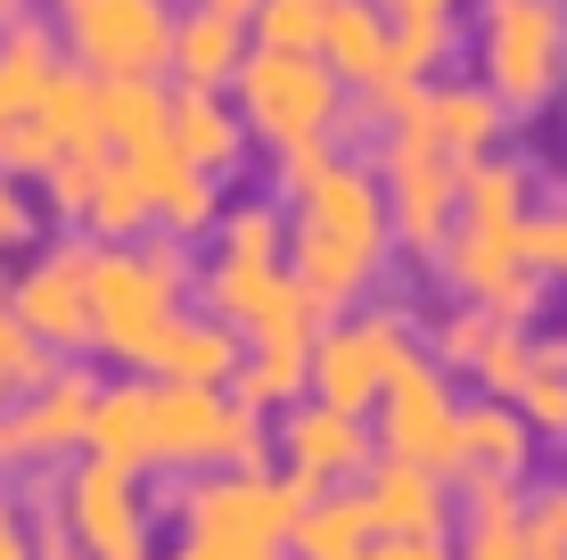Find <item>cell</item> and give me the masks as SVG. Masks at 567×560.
<instances>
[{"instance_id":"obj_27","label":"cell","mask_w":567,"mask_h":560,"mask_svg":"<svg viewBox=\"0 0 567 560\" xmlns=\"http://www.w3.org/2000/svg\"><path fill=\"white\" fill-rule=\"evenodd\" d=\"M280 247H288V223L271 206H239L223 231V256H247V264H280Z\"/></svg>"},{"instance_id":"obj_10","label":"cell","mask_w":567,"mask_h":560,"mask_svg":"<svg viewBox=\"0 0 567 560\" xmlns=\"http://www.w3.org/2000/svg\"><path fill=\"white\" fill-rule=\"evenodd\" d=\"M395 124L403 132H420L436 157H453V165H477V157H494L502 149V132H511V115L494 108V91L485 83H420L412 100L395 108Z\"/></svg>"},{"instance_id":"obj_37","label":"cell","mask_w":567,"mask_h":560,"mask_svg":"<svg viewBox=\"0 0 567 560\" xmlns=\"http://www.w3.org/2000/svg\"><path fill=\"white\" fill-rule=\"evenodd\" d=\"M0 17H17V0H0Z\"/></svg>"},{"instance_id":"obj_6","label":"cell","mask_w":567,"mask_h":560,"mask_svg":"<svg viewBox=\"0 0 567 560\" xmlns=\"http://www.w3.org/2000/svg\"><path fill=\"white\" fill-rule=\"evenodd\" d=\"M370 173H379V198H386V231H395V247H403V256H420V264H436L444 240H453V215H461V165L436 157L420 132L386 124Z\"/></svg>"},{"instance_id":"obj_22","label":"cell","mask_w":567,"mask_h":560,"mask_svg":"<svg viewBox=\"0 0 567 560\" xmlns=\"http://www.w3.org/2000/svg\"><path fill=\"white\" fill-rule=\"evenodd\" d=\"M329 9H338V0H264L247 33H256V50H321Z\"/></svg>"},{"instance_id":"obj_17","label":"cell","mask_w":567,"mask_h":560,"mask_svg":"<svg viewBox=\"0 0 567 560\" xmlns=\"http://www.w3.org/2000/svg\"><path fill=\"white\" fill-rule=\"evenodd\" d=\"M305 544V560H354L370 544V511H362V487L354 495H312L297 511V528H288Z\"/></svg>"},{"instance_id":"obj_24","label":"cell","mask_w":567,"mask_h":560,"mask_svg":"<svg viewBox=\"0 0 567 560\" xmlns=\"http://www.w3.org/2000/svg\"><path fill=\"white\" fill-rule=\"evenodd\" d=\"M526 363H535V338H526V330H502V322H494V338H485V355L468 363V379H477L494 404H511L518 379H526Z\"/></svg>"},{"instance_id":"obj_32","label":"cell","mask_w":567,"mask_h":560,"mask_svg":"<svg viewBox=\"0 0 567 560\" xmlns=\"http://www.w3.org/2000/svg\"><path fill=\"white\" fill-rule=\"evenodd\" d=\"M526 528H535L543 544H551V552L567 560V487H551L543 503H526Z\"/></svg>"},{"instance_id":"obj_29","label":"cell","mask_w":567,"mask_h":560,"mask_svg":"<svg viewBox=\"0 0 567 560\" xmlns=\"http://www.w3.org/2000/svg\"><path fill=\"white\" fill-rule=\"evenodd\" d=\"M453 503H461L468 519H526V487H518V478L461 470V478H453Z\"/></svg>"},{"instance_id":"obj_18","label":"cell","mask_w":567,"mask_h":560,"mask_svg":"<svg viewBox=\"0 0 567 560\" xmlns=\"http://www.w3.org/2000/svg\"><path fill=\"white\" fill-rule=\"evenodd\" d=\"M511 413H518L535 437H567V338H543V346H535V363H526Z\"/></svg>"},{"instance_id":"obj_23","label":"cell","mask_w":567,"mask_h":560,"mask_svg":"<svg viewBox=\"0 0 567 560\" xmlns=\"http://www.w3.org/2000/svg\"><path fill=\"white\" fill-rule=\"evenodd\" d=\"M518 264H526L543 288L567 281V206H526V223H518Z\"/></svg>"},{"instance_id":"obj_8","label":"cell","mask_w":567,"mask_h":560,"mask_svg":"<svg viewBox=\"0 0 567 560\" xmlns=\"http://www.w3.org/2000/svg\"><path fill=\"white\" fill-rule=\"evenodd\" d=\"M74 58L100 83H156L173 50V9L165 0H58Z\"/></svg>"},{"instance_id":"obj_30","label":"cell","mask_w":567,"mask_h":560,"mask_svg":"<svg viewBox=\"0 0 567 560\" xmlns=\"http://www.w3.org/2000/svg\"><path fill=\"white\" fill-rule=\"evenodd\" d=\"M485 338H494V322H485L477 305H461V314L436 330V355H427V363H436V371H468V363L485 355Z\"/></svg>"},{"instance_id":"obj_21","label":"cell","mask_w":567,"mask_h":560,"mask_svg":"<svg viewBox=\"0 0 567 560\" xmlns=\"http://www.w3.org/2000/svg\"><path fill=\"white\" fill-rule=\"evenodd\" d=\"M305 346H256V363H239V396L247 404H305Z\"/></svg>"},{"instance_id":"obj_12","label":"cell","mask_w":567,"mask_h":560,"mask_svg":"<svg viewBox=\"0 0 567 560\" xmlns=\"http://www.w3.org/2000/svg\"><path fill=\"white\" fill-rule=\"evenodd\" d=\"M280 446H288V478H312V487H346V478H362L370 461H379L370 420L329 413V404H288Z\"/></svg>"},{"instance_id":"obj_31","label":"cell","mask_w":567,"mask_h":560,"mask_svg":"<svg viewBox=\"0 0 567 560\" xmlns=\"http://www.w3.org/2000/svg\"><path fill=\"white\" fill-rule=\"evenodd\" d=\"M461 560H526V519H468Z\"/></svg>"},{"instance_id":"obj_4","label":"cell","mask_w":567,"mask_h":560,"mask_svg":"<svg viewBox=\"0 0 567 560\" xmlns=\"http://www.w3.org/2000/svg\"><path fill=\"white\" fill-rule=\"evenodd\" d=\"M468 50H477V83L511 124L543 115L567 91V0H477Z\"/></svg>"},{"instance_id":"obj_35","label":"cell","mask_w":567,"mask_h":560,"mask_svg":"<svg viewBox=\"0 0 567 560\" xmlns=\"http://www.w3.org/2000/svg\"><path fill=\"white\" fill-rule=\"evenodd\" d=\"M198 9H214V17H239V26H256V9H264V0H198Z\"/></svg>"},{"instance_id":"obj_2","label":"cell","mask_w":567,"mask_h":560,"mask_svg":"<svg viewBox=\"0 0 567 560\" xmlns=\"http://www.w3.org/2000/svg\"><path fill=\"white\" fill-rule=\"evenodd\" d=\"M91 91L100 83L66 74L42 33L17 26L9 42H0V165H58V157H74V149H91L100 141Z\"/></svg>"},{"instance_id":"obj_26","label":"cell","mask_w":567,"mask_h":560,"mask_svg":"<svg viewBox=\"0 0 567 560\" xmlns=\"http://www.w3.org/2000/svg\"><path fill=\"white\" fill-rule=\"evenodd\" d=\"M100 446H107L115 461L148 454V446H156V396H115L107 413H100Z\"/></svg>"},{"instance_id":"obj_25","label":"cell","mask_w":567,"mask_h":560,"mask_svg":"<svg viewBox=\"0 0 567 560\" xmlns=\"http://www.w3.org/2000/svg\"><path fill=\"white\" fill-rule=\"evenodd\" d=\"M74 281H83V256H66L58 273H42L25 288V314L42 322V330H66L74 338V314H83V288H74Z\"/></svg>"},{"instance_id":"obj_16","label":"cell","mask_w":567,"mask_h":560,"mask_svg":"<svg viewBox=\"0 0 567 560\" xmlns=\"http://www.w3.org/2000/svg\"><path fill=\"white\" fill-rule=\"evenodd\" d=\"M461 470H485V478H518L526 487V470H535V429L511 413V404H468L461 413Z\"/></svg>"},{"instance_id":"obj_3","label":"cell","mask_w":567,"mask_h":560,"mask_svg":"<svg viewBox=\"0 0 567 560\" xmlns=\"http://www.w3.org/2000/svg\"><path fill=\"white\" fill-rule=\"evenodd\" d=\"M535 206V173L518 157H477L461 165V215H453V240H444L436 273L461 305H485L502 281H518V223Z\"/></svg>"},{"instance_id":"obj_34","label":"cell","mask_w":567,"mask_h":560,"mask_svg":"<svg viewBox=\"0 0 567 560\" xmlns=\"http://www.w3.org/2000/svg\"><path fill=\"white\" fill-rule=\"evenodd\" d=\"M354 560H453L444 544H362Z\"/></svg>"},{"instance_id":"obj_19","label":"cell","mask_w":567,"mask_h":560,"mask_svg":"<svg viewBox=\"0 0 567 560\" xmlns=\"http://www.w3.org/2000/svg\"><path fill=\"white\" fill-rule=\"evenodd\" d=\"M223 429H230V413L214 404L206 388H173V396H156V446L165 454H223Z\"/></svg>"},{"instance_id":"obj_11","label":"cell","mask_w":567,"mask_h":560,"mask_svg":"<svg viewBox=\"0 0 567 560\" xmlns=\"http://www.w3.org/2000/svg\"><path fill=\"white\" fill-rule=\"evenodd\" d=\"M370 487H362V511H370V544H444V519H453V487L436 470H412V461H370Z\"/></svg>"},{"instance_id":"obj_1","label":"cell","mask_w":567,"mask_h":560,"mask_svg":"<svg viewBox=\"0 0 567 560\" xmlns=\"http://www.w3.org/2000/svg\"><path fill=\"white\" fill-rule=\"evenodd\" d=\"M280 190H288V281L321 314H346L395 264L379 173L362 157H338V141H305L280 149Z\"/></svg>"},{"instance_id":"obj_15","label":"cell","mask_w":567,"mask_h":560,"mask_svg":"<svg viewBox=\"0 0 567 560\" xmlns=\"http://www.w3.org/2000/svg\"><path fill=\"white\" fill-rule=\"evenodd\" d=\"M165 141L198 173H223V165L247 157V124L223 108V91H173L165 100Z\"/></svg>"},{"instance_id":"obj_5","label":"cell","mask_w":567,"mask_h":560,"mask_svg":"<svg viewBox=\"0 0 567 560\" xmlns=\"http://www.w3.org/2000/svg\"><path fill=\"white\" fill-rule=\"evenodd\" d=\"M230 91H239V124L264 132L271 149L338 141L346 124V83L321 67V50H247Z\"/></svg>"},{"instance_id":"obj_36","label":"cell","mask_w":567,"mask_h":560,"mask_svg":"<svg viewBox=\"0 0 567 560\" xmlns=\"http://www.w3.org/2000/svg\"><path fill=\"white\" fill-rule=\"evenodd\" d=\"M17 231H25V206H17L9 190H0V240H17Z\"/></svg>"},{"instance_id":"obj_13","label":"cell","mask_w":567,"mask_h":560,"mask_svg":"<svg viewBox=\"0 0 567 560\" xmlns=\"http://www.w3.org/2000/svg\"><path fill=\"white\" fill-rule=\"evenodd\" d=\"M297 495L288 487H271V478H230V487H214L198 495V528H206V544H230V552H280L288 544V528H297Z\"/></svg>"},{"instance_id":"obj_28","label":"cell","mask_w":567,"mask_h":560,"mask_svg":"<svg viewBox=\"0 0 567 560\" xmlns=\"http://www.w3.org/2000/svg\"><path fill=\"white\" fill-rule=\"evenodd\" d=\"M83 519H91V544H107V552H132V503H124V478L100 470L91 478V495H83Z\"/></svg>"},{"instance_id":"obj_20","label":"cell","mask_w":567,"mask_h":560,"mask_svg":"<svg viewBox=\"0 0 567 560\" xmlns=\"http://www.w3.org/2000/svg\"><path fill=\"white\" fill-rule=\"evenodd\" d=\"M156 355H165V371L182 379V388H214V379L239 371V338L214 330V322H206V330H173L165 346H156Z\"/></svg>"},{"instance_id":"obj_14","label":"cell","mask_w":567,"mask_h":560,"mask_svg":"<svg viewBox=\"0 0 567 560\" xmlns=\"http://www.w3.org/2000/svg\"><path fill=\"white\" fill-rule=\"evenodd\" d=\"M247 50H256V33H247L239 17L189 9V17H173L165 67H173V83H182V91H230V83H239V67H247Z\"/></svg>"},{"instance_id":"obj_7","label":"cell","mask_w":567,"mask_h":560,"mask_svg":"<svg viewBox=\"0 0 567 560\" xmlns=\"http://www.w3.org/2000/svg\"><path fill=\"white\" fill-rule=\"evenodd\" d=\"M412 355H420L412 346V314H403V305H370V314H354V322H338V330L312 338L305 388H312V404L362 420V413H379L386 379H395Z\"/></svg>"},{"instance_id":"obj_9","label":"cell","mask_w":567,"mask_h":560,"mask_svg":"<svg viewBox=\"0 0 567 560\" xmlns=\"http://www.w3.org/2000/svg\"><path fill=\"white\" fill-rule=\"evenodd\" d=\"M379 454L436 470L444 487L461 478V404H453V371H436L427 355H412L379 396Z\"/></svg>"},{"instance_id":"obj_33","label":"cell","mask_w":567,"mask_h":560,"mask_svg":"<svg viewBox=\"0 0 567 560\" xmlns=\"http://www.w3.org/2000/svg\"><path fill=\"white\" fill-rule=\"evenodd\" d=\"M379 17H395V26H420V17H461V0H370Z\"/></svg>"}]
</instances>
